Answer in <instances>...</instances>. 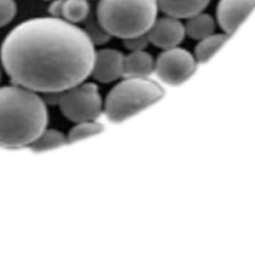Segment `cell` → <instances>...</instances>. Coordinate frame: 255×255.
I'll return each mask as SVG.
<instances>
[{"instance_id":"obj_7","label":"cell","mask_w":255,"mask_h":255,"mask_svg":"<svg viewBox=\"0 0 255 255\" xmlns=\"http://www.w3.org/2000/svg\"><path fill=\"white\" fill-rule=\"evenodd\" d=\"M146 36L149 44L165 50L179 46L186 35L184 24L180 19L165 15L156 18Z\"/></svg>"},{"instance_id":"obj_5","label":"cell","mask_w":255,"mask_h":255,"mask_svg":"<svg viewBox=\"0 0 255 255\" xmlns=\"http://www.w3.org/2000/svg\"><path fill=\"white\" fill-rule=\"evenodd\" d=\"M57 102L62 115L73 123L95 121L104 112V102L98 86L82 82L58 93Z\"/></svg>"},{"instance_id":"obj_13","label":"cell","mask_w":255,"mask_h":255,"mask_svg":"<svg viewBox=\"0 0 255 255\" xmlns=\"http://www.w3.org/2000/svg\"><path fill=\"white\" fill-rule=\"evenodd\" d=\"M229 35L226 33H212L199 40L194 48V57L198 63L207 62L215 52L226 42Z\"/></svg>"},{"instance_id":"obj_2","label":"cell","mask_w":255,"mask_h":255,"mask_svg":"<svg viewBox=\"0 0 255 255\" xmlns=\"http://www.w3.org/2000/svg\"><path fill=\"white\" fill-rule=\"evenodd\" d=\"M48 118L46 103L35 92L0 87V147H28L47 128Z\"/></svg>"},{"instance_id":"obj_6","label":"cell","mask_w":255,"mask_h":255,"mask_svg":"<svg viewBox=\"0 0 255 255\" xmlns=\"http://www.w3.org/2000/svg\"><path fill=\"white\" fill-rule=\"evenodd\" d=\"M197 64L193 54L177 46L162 50L156 57L154 73L163 83L169 86H178L194 74Z\"/></svg>"},{"instance_id":"obj_15","label":"cell","mask_w":255,"mask_h":255,"mask_svg":"<svg viewBox=\"0 0 255 255\" xmlns=\"http://www.w3.org/2000/svg\"><path fill=\"white\" fill-rule=\"evenodd\" d=\"M90 5L88 0H64L60 18L77 24L89 17Z\"/></svg>"},{"instance_id":"obj_10","label":"cell","mask_w":255,"mask_h":255,"mask_svg":"<svg viewBox=\"0 0 255 255\" xmlns=\"http://www.w3.org/2000/svg\"><path fill=\"white\" fill-rule=\"evenodd\" d=\"M209 2L210 0H156L158 10L178 19H187L202 12Z\"/></svg>"},{"instance_id":"obj_8","label":"cell","mask_w":255,"mask_h":255,"mask_svg":"<svg viewBox=\"0 0 255 255\" xmlns=\"http://www.w3.org/2000/svg\"><path fill=\"white\" fill-rule=\"evenodd\" d=\"M91 76L103 84L121 80L125 77V55L112 48L96 51Z\"/></svg>"},{"instance_id":"obj_16","label":"cell","mask_w":255,"mask_h":255,"mask_svg":"<svg viewBox=\"0 0 255 255\" xmlns=\"http://www.w3.org/2000/svg\"><path fill=\"white\" fill-rule=\"evenodd\" d=\"M104 130V126L95 121H85L76 123V125L69 130L67 135V141L69 143L75 142L89 136L98 134Z\"/></svg>"},{"instance_id":"obj_18","label":"cell","mask_w":255,"mask_h":255,"mask_svg":"<svg viewBox=\"0 0 255 255\" xmlns=\"http://www.w3.org/2000/svg\"><path fill=\"white\" fill-rule=\"evenodd\" d=\"M15 0H0V27L10 23L16 15Z\"/></svg>"},{"instance_id":"obj_1","label":"cell","mask_w":255,"mask_h":255,"mask_svg":"<svg viewBox=\"0 0 255 255\" xmlns=\"http://www.w3.org/2000/svg\"><path fill=\"white\" fill-rule=\"evenodd\" d=\"M95 45L86 31L63 18L27 19L5 37L0 56L14 85L58 94L91 76Z\"/></svg>"},{"instance_id":"obj_20","label":"cell","mask_w":255,"mask_h":255,"mask_svg":"<svg viewBox=\"0 0 255 255\" xmlns=\"http://www.w3.org/2000/svg\"><path fill=\"white\" fill-rule=\"evenodd\" d=\"M63 1H64V0H52L50 6H49V8H48V10H49L51 16L60 17L62 5H63Z\"/></svg>"},{"instance_id":"obj_14","label":"cell","mask_w":255,"mask_h":255,"mask_svg":"<svg viewBox=\"0 0 255 255\" xmlns=\"http://www.w3.org/2000/svg\"><path fill=\"white\" fill-rule=\"evenodd\" d=\"M66 143H68L67 137L63 132L55 128H45L40 135L28 145V147L34 152H43L58 148Z\"/></svg>"},{"instance_id":"obj_19","label":"cell","mask_w":255,"mask_h":255,"mask_svg":"<svg viewBox=\"0 0 255 255\" xmlns=\"http://www.w3.org/2000/svg\"><path fill=\"white\" fill-rule=\"evenodd\" d=\"M123 44L127 50H128L129 52H132V51L145 50V48L149 44V41L147 39L146 34H142V35L124 39Z\"/></svg>"},{"instance_id":"obj_12","label":"cell","mask_w":255,"mask_h":255,"mask_svg":"<svg viewBox=\"0 0 255 255\" xmlns=\"http://www.w3.org/2000/svg\"><path fill=\"white\" fill-rule=\"evenodd\" d=\"M185 35L192 40H201L206 36L214 33L215 21L213 17L207 13L199 12L187 18L184 24Z\"/></svg>"},{"instance_id":"obj_4","label":"cell","mask_w":255,"mask_h":255,"mask_svg":"<svg viewBox=\"0 0 255 255\" xmlns=\"http://www.w3.org/2000/svg\"><path fill=\"white\" fill-rule=\"evenodd\" d=\"M164 90L149 78L124 77L107 94L104 113L109 121L121 123L158 102Z\"/></svg>"},{"instance_id":"obj_9","label":"cell","mask_w":255,"mask_h":255,"mask_svg":"<svg viewBox=\"0 0 255 255\" xmlns=\"http://www.w3.org/2000/svg\"><path fill=\"white\" fill-rule=\"evenodd\" d=\"M254 7L255 0H219L216 8L217 23L230 36Z\"/></svg>"},{"instance_id":"obj_21","label":"cell","mask_w":255,"mask_h":255,"mask_svg":"<svg viewBox=\"0 0 255 255\" xmlns=\"http://www.w3.org/2000/svg\"><path fill=\"white\" fill-rule=\"evenodd\" d=\"M43 1H52V0H43Z\"/></svg>"},{"instance_id":"obj_22","label":"cell","mask_w":255,"mask_h":255,"mask_svg":"<svg viewBox=\"0 0 255 255\" xmlns=\"http://www.w3.org/2000/svg\"><path fill=\"white\" fill-rule=\"evenodd\" d=\"M0 78H1V73H0Z\"/></svg>"},{"instance_id":"obj_3","label":"cell","mask_w":255,"mask_h":255,"mask_svg":"<svg viewBox=\"0 0 255 255\" xmlns=\"http://www.w3.org/2000/svg\"><path fill=\"white\" fill-rule=\"evenodd\" d=\"M157 12L156 0H100L97 19L112 37L124 40L146 34Z\"/></svg>"},{"instance_id":"obj_11","label":"cell","mask_w":255,"mask_h":255,"mask_svg":"<svg viewBox=\"0 0 255 255\" xmlns=\"http://www.w3.org/2000/svg\"><path fill=\"white\" fill-rule=\"evenodd\" d=\"M155 59L146 52L132 51L125 55V77L148 78L154 73Z\"/></svg>"},{"instance_id":"obj_17","label":"cell","mask_w":255,"mask_h":255,"mask_svg":"<svg viewBox=\"0 0 255 255\" xmlns=\"http://www.w3.org/2000/svg\"><path fill=\"white\" fill-rule=\"evenodd\" d=\"M88 19V18H87ZM88 36L90 37L93 44L96 45H104L110 41L112 36L104 29V27L100 24L97 17L88 19L86 24V29H84Z\"/></svg>"}]
</instances>
